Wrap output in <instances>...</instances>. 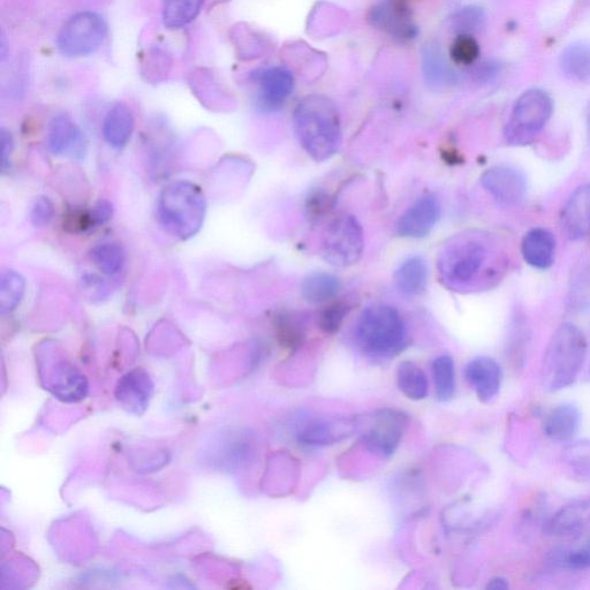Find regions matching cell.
Masks as SVG:
<instances>
[{
	"instance_id": "cell-1",
	"label": "cell",
	"mask_w": 590,
	"mask_h": 590,
	"mask_svg": "<svg viewBox=\"0 0 590 590\" xmlns=\"http://www.w3.org/2000/svg\"><path fill=\"white\" fill-rule=\"evenodd\" d=\"M508 266L506 254L489 234L468 231L452 237L438 254L437 269L442 283L456 292L490 289Z\"/></svg>"
},
{
	"instance_id": "cell-2",
	"label": "cell",
	"mask_w": 590,
	"mask_h": 590,
	"mask_svg": "<svg viewBox=\"0 0 590 590\" xmlns=\"http://www.w3.org/2000/svg\"><path fill=\"white\" fill-rule=\"evenodd\" d=\"M293 123L300 145L314 161L325 162L337 154L342 145V123L330 98H304L294 110Z\"/></svg>"
},
{
	"instance_id": "cell-3",
	"label": "cell",
	"mask_w": 590,
	"mask_h": 590,
	"mask_svg": "<svg viewBox=\"0 0 590 590\" xmlns=\"http://www.w3.org/2000/svg\"><path fill=\"white\" fill-rule=\"evenodd\" d=\"M206 214V195L191 181L180 180L166 186L158 198V221L166 232L179 240L196 236Z\"/></svg>"
},
{
	"instance_id": "cell-4",
	"label": "cell",
	"mask_w": 590,
	"mask_h": 590,
	"mask_svg": "<svg viewBox=\"0 0 590 590\" xmlns=\"http://www.w3.org/2000/svg\"><path fill=\"white\" fill-rule=\"evenodd\" d=\"M588 344L584 332L565 323L551 337L542 363L543 387L562 391L577 381L587 357Z\"/></svg>"
},
{
	"instance_id": "cell-5",
	"label": "cell",
	"mask_w": 590,
	"mask_h": 590,
	"mask_svg": "<svg viewBox=\"0 0 590 590\" xmlns=\"http://www.w3.org/2000/svg\"><path fill=\"white\" fill-rule=\"evenodd\" d=\"M355 337L361 351L375 360L395 358L407 346L403 317L387 305L367 308L360 316Z\"/></svg>"
},
{
	"instance_id": "cell-6",
	"label": "cell",
	"mask_w": 590,
	"mask_h": 590,
	"mask_svg": "<svg viewBox=\"0 0 590 590\" xmlns=\"http://www.w3.org/2000/svg\"><path fill=\"white\" fill-rule=\"evenodd\" d=\"M554 111L551 97L541 89L527 90L518 98L505 127V140L511 146H526L546 127Z\"/></svg>"
},
{
	"instance_id": "cell-7",
	"label": "cell",
	"mask_w": 590,
	"mask_h": 590,
	"mask_svg": "<svg viewBox=\"0 0 590 590\" xmlns=\"http://www.w3.org/2000/svg\"><path fill=\"white\" fill-rule=\"evenodd\" d=\"M363 249L365 234L358 219L352 215L337 217L323 233L321 252L331 266H354L361 260Z\"/></svg>"
},
{
	"instance_id": "cell-8",
	"label": "cell",
	"mask_w": 590,
	"mask_h": 590,
	"mask_svg": "<svg viewBox=\"0 0 590 590\" xmlns=\"http://www.w3.org/2000/svg\"><path fill=\"white\" fill-rule=\"evenodd\" d=\"M108 28L100 15L93 12L75 14L60 29L57 45L66 57H85L101 48Z\"/></svg>"
},
{
	"instance_id": "cell-9",
	"label": "cell",
	"mask_w": 590,
	"mask_h": 590,
	"mask_svg": "<svg viewBox=\"0 0 590 590\" xmlns=\"http://www.w3.org/2000/svg\"><path fill=\"white\" fill-rule=\"evenodd\" d=\"M408 418L403 412L385 408L370 415L365 431H362V442L367 448L390 457L397 450L407 427Z\"/></svg>"
},
{
	"instance_id": "cell-10",
	"label": "cell",
	"mask_w": 590,
	"mask_h": 590,
	"mask_svg": "<svg viewBox=\"0 0 590 590\" xmlns=\"http://www.w3.org/2000/svg\"><path fill=\"white\" fill-rule=\"evenodd\" d=\"M481 184L502 206H518L527 194V180L511 166H495L483 173Z\"/></svg>"
},
{
	"instance_id": "cell-11",
	"label": "cell",
	"mask_w": 590,
	"mask_h": 590,
	"mask_svg": "<svg viewBox=\"0 0 590 590\" xmlns=\"http://www.w3.org/2000/svg\"><path fill=\"white\" fill-rule=\"evenodd\" d=\"M408 0H383L370 12L369 20L378 29L397 37L400 40H410L416 34Z\"/></svg>"
},
{
	"instance_id": "cell-12",
	"label": "cell",
	"mask_w": 590,
	"mask_h": 590,
	"mask_svg": "<svg viewBox=\"0 0 590 590\" xmlns=\"http://www.w3.org/2000/svg\"><path fill=\"white\" fill-rule=\"evenodd\" d=\"M440 211V203L433 195L416 201L398 221L399 236L414 239L428 236L440 218Z\"/></svg>"
},
{
	"instance_id": "cell-13",
	"label": "cell",
	"mask_w": 590,
	"mask_h": 590,
	"mask_svg": "<svg viewBox=\"0 0 590 590\" xmlns=\"http://www.w3.org/2000/svg\"><path fill=\"white\" fill-rule=\"evenodd\" d=\"M48 146L52 154L80 160L86 154L87 143L80 127L66 116L52 119L48 131Z\"/></svg>"
},
{
	"instance_id": "cell-14",
	"label": "cell",
	"mask_w": 590,
	"mask_h": 590,
	"mask_svg": "<svg viewBox=\"0 0 590 590\" xmlns=\"http://www.w3.org/2000/svg\"><path fill=\"white\" fill-rule=\"evenodd\" d=\"M468 384L482 403H490L501 391L503 372L494 359L480 357L473 359L465 369Z\"/></svg>"
},
{
	"instance_id": "cell-15",
	"label": "cell",
	"mask_w": 590,
	"mask_h": 590,
	"mask_svg": "<svg viewBox=\"0 0 590 590\" xmlns=\"http://www.w3.org/2000/svg\"><path fill=\"white\" fill-rule=\"evenodd\" d=\"M561 225L566 237L571 240L590 236V183L578 187L566 201Z\"/></svg>"
},
{
	"instance_id": "cell-16",
	"label": "cell",
	"mask_w": 590,
	"mask_h": 590,
	"mask_svg": "<svg viewBox=\"0 0 590 590\" xmlns=\"http://www.w3.org/2000/svg\"><path fill=\"white\" fill-rule=\"evenodd\" d=\"M260 86V102L264 108L275 110L281 108L292 94L294 78L283 67H271L257 75Z\"/></svg>"
},
{
	"instance_id": "cell-17",
	"label": "cell",
	"mask_w": 590,
	"mask_h": 590,
	"mask_svg": "<svg viewBox=\"0 0 590 590\" xmlns=\"http://www.w3.org/2000/svg\"><path fill=\"white\" fill-rule=\"evenodd\" d=\"M590 524V499H577L554 514L547 532L559 537L578 535Z\"/></svg>"
},
{
	"instance_id": "cell-18",
	"label": "cell",
	"mask_w": 590,
	"mask_h": 590,
	"mask_svg": "<svg viewBox=\"0 0 590 590\" xmlns=\"http://www.w3.org/2000/svg\"><path fill=\"white\" fill-rule=\"evenodd\" d=\"M521 254L529 266L547 270L555 262L556 239L546 229L528 231L521 242Z\"/></svg>"
},
{
	"instance_id": "cell-19",
	"label": "cell",
	"mask_w": 590,
	"mask_h": 590,
	"mask_svg": "<svg viewBox=\"0 0 590 590\" xmlns=\"http://www.w3.org/2000/svg\"><path fill=\"white\" fill-rule=\"evenodd\" d=\"M354 427V423L346 420L316 419L299 431L298 442L308 448L335 444L343 440Z\"/></svg>"
},
{
	"instance_id": "cell-20",
	"label": "cell",
	"mask_w": 590,
	"mask_h": 590,
	"mask_svg": "<svg viewBox=\"0 0 590 590\" xmlns=\"http://www.w3.org/2000/svg\"><path fill=\"white\" fill-rule=\"evenodd\" d=\"M581 414L572 404L559 405L552 410L543 423L544 433L555 442L573 441L580 429Z\"/></svg>"
},
{
	"instance_id": "cell-21",
	"label": "cell",
	"mask_w": 590,
	"mask_h": 590,
	"mask_svg": "<svg viewBox=\"0 0 590 590\" xmlns=\"http://www.w3.org/2000/svg\"><path fill=\"white\" fill-rule=\"evenodd\" d=\"M134 131V115L125 104H116L108 112L103 123V136L108 145L123 149L130 142Z\"/></svg>"
},
{
	"instance_id": "cell-22",
	"label": "cell",
	"mask_w": 590,
	"mask_h": 590,
	"mask_svg": "<svg viewBox=\"0 0 590 590\" xmlns=\"http://www.w3.org/2000/svg\"><path fill=\"white\" fill-rule=\"evenodd\" d=\"M342 283L339 278L327 272H315L304 279L301 285L302 297L310 305H323L334 300Z\"/></svg>"
},
{
	"instance_id": "cell-23",
	"label": "cell",
	"mask_w": 590,
	"mask_h": 590,
	"mask_svg": "<svg viewBox=\"0 0 590 590\" xmlns=\"http://www.w3.org/2000/svg\"><path fill=\"white\" fill-rule=\"evenodd\" d=\"M398 290L408 297H414L426 290L428 282V267L420 256L406 260L396 272Z\"/></svg>"
},
{
	"instance_id": "cell-24",
	"label": "cell",
	"mask_w": 590,
	"mask_h": 590,
	"mask_svg": "<svg viewBox=\"0 0 590 590\" xmlns=\"http://www.w3.org/2000/svg\"><path fill=\"white\" fill-rule=\"evenodd\" d=\"M562 71L577 82H590V45L576 43L567 47L561 57Z\"/></svg>"
},
{
	"instance_id": "cell-25",
	"label": "cell",
	"mask_w": 590,
	"mask_h": 590,
	"mask_svg": "<svg viewBox=\"0 0 590 590\" xmlns=\"http://www.w3.org/2000/svg\"><path fill=\"white\" fill-rule=\"evenodd\" d=\"M397 383L399 390L412 400H422L428 395L427 375L415 362L404 361L400 363L397 372Z\"/></svg>"
},
{
	"instance_id": "cell-26",
	"label": "cell",
	"mask_w": 590,
	"mask_h": 590,
	"mask_svg": "<svg viewBox=\"0 0 590 590\" xmlns=\"http://www.w3.org/2000/svg\"><path fill=\"white\" fill-rule=\"evenodd\" d=\"M90 259L103 274L116 276L124 270L126 253L117 242H103L90 251Z\"/></svg>"
},
{
	"instance_id": "cell-27",
	"label": "cell",
	"mask_w": 590,
	"mask_h": 590,
	"mask_svg": "<svg viewBox=\"0 0 590 590\" xmlns=\"http://www.w3.org/2000/svg\"><path fill=\"white\" fill-rule=\"evenodd\" d=\"M203 0H165L163 7L164 25L179 29L191 24L200 13Z\"/></svg>"
},
{
	"instance_id": "cell-28",
	"label": "cell",
	"mask_w": 590,
	"mask_h": 590,
	"mask_svg": "<svg viewBox=\"0 0 590 590\" xmlns=\"http://www.w3.org/2000/svg\"><path fill=\"white\" fill-rule=\"evenodd\" d=\"M562 461L579 480H590V441H571L562 451Z\"/></svg>"
},
{
	"instance_id": "cell-29",
	"label": "cell",
	"mask_w": 590,
	"mask_h": 590,
	"mask_svg": "<svg viewBox=\"0 0 590 590\" xmlns=\"http://www.w3.org/2000/svg\"><path fill=\"white\" fill-rule=\"evenodd\" d=\"M26 291V281L19 272L5 270L0 277V309L2 313H11L20 305Z\"/></svg>"
},
{
	"instance_id": "cell-30",
	"label": "cell",
	"mask_w": 590,
	"mask_h": 590,
	"mask_svg": "<svg viewBox=\"0 0 590 590\" xmlns=\"http://www.w3.org/2000/svg\"><path fill=\"white\" fill-rule=\"evenodd\" d=\"M433 375L437 398L448 402L456 392L455 362L450 355H441L433 362Z\"/></svg>"
},
{
	"instance_id": "cell-31",
	"label": "cell",
	"mask_w": 590,
	"mask_h": 590,
	"mask_svg": "<svg viewBox=\"0 0 590 590\" xmlns=\"http://www.w3.org/2000/svg\"><path fill=\"white\" fill-rule=\"evenodd\" d=\"M550 563L564 570H586L590 567V540L579 549L552 551Z\"/></svg>"
},
{
	"instance_id": "cell-32",
	"label": "cell",
	"mask_w": 590,
	"mask_h": 590,
	"mask_svg": "<svg viewBox=\"0 0 590 590\" xmlns=\"http://www.w3.org/2000/svg\"><path fill=\"white\" fill-rule=\"evenodd\" d=\"M450 55L453 63L470 66L478 60L480 47L473 35L460 34L452 44Z\"/></svg>"
},
{
	"instance_id": "cell-33",
	"label": "cell",
	"mask_w": 590,
	"mask_h": 590,
	"mask_svg": "<svg viewBox=\"0 0 590 590\" xmlns=\"http://www.w3.org/2000/svg\"><path fill=\"white\" fill-rule=\"evenodd\" d=\"M350 312L351 306L344 301L334 302L325 307L319 317L321 330L328 335L336 334Z\"/></svg>"
},
{
	"instance_id": "cell-34",
	"label": "cell",
	"mask_w": 590,
	"mask_h": 590,
	"mask_svg": "<svg viewBox=\"0 0 590 590\" xmlns=\"http://www.w3.org/2000/svg\"><path fill=\"white\" fill-rule=\"evenodd\" d=\"M277 337L279 343L287 350H295L304 340V331L290 315L282 314L276 322Z\"/></svg>"
},
{
	"instance_id": "cell-35",
	"label": "cell",
	"mask_w": 590,
	"mask_h": 590,
	"mask_svg": "<svg viewBox=\"0 0 590 590\" xmlns=\"http://www.w3.org/2000/svg\"><path fill=\"white\" fill-rule=\"evenodd\" d=\"M484 13L475 7H468L457 15L455 27L460 34L472 35L478 33L484 26Z\"/></svg>"
},
{
	"instance_id": "cell-36",
	"label": "cell",
	"mask_w": 590,
	"mask_h": 590,
	"mask_svg": "<svg viewBox=\"0 0 590 590\" xmlns=\"http://www.w3.org/2000/svg\"><path fill=\"white\" fill-rule=\"evenodd\" d=\"M55 206L47 196H40L39 199L33 204L32 210H30V222L35 228H44L54 218Z\"/></svg>"
},
{
	"instance_id": "cell-37",
	"label": "cell",
	"mask_w": 590,
	"mask_h": 590,
	"mask_svg": "<svg viewBox=\"0 0 590 590\" xmlns=\"http://www.w3.org/2000/svg\"><path fill=\"white\" fill-rule=\"evenodd\" d=\"M94 225H103L108 223L113 215L112 204L109 201H100L94 209L90 211Z\"/></svg>"
},
{
	"instance_id": "cell-38",
	"label": "cell",
	"mask_w": 590,
	"mask_h": 590,
	"mask_svg": "<svg viewBox=\"0 0 590 590\" xmlns=\"http://www.w3.org/2000/svg\"><path fill=\"white\" fill-rule=\"evenodd\" d=\"M13 139L10 132L6 130L2 131V165L3 170L7 168L11 161L12 151H13Z\"/></svg>"
},
{
	"instance_id": "cell-39",
	"label": "cell",
	"mask_w": 590,
	"mask_h": 590,
	"mask_svg": "<svg viewBox=\"0 0 590 590\" xmlns=\"http://www.w3.org/2000/svg\"><path fill=\"white\" fill-rule=\"evenodd\" d=\"M327 196H324L322 193H315L312 198H310L308 209L310 214L314 216H320L325 208H327Z\"/></svg>"
},
{
	"instance_id": "cell-40",
	"label": "cell",
	"mask_w": 590,
	"mask_h": 590,
	"mask_svg": "<svg viewBox=\"0 0 590 590\" xmlns=\"http://www.w3.org/2000/svg\"><path fill=\"white\" fill-rule=\"evenodd\" d=\"M510 585L508 580L502 578V577H496L494 579H491L489 581V584L487 585V589H493V590H505V589H509Z\"/></svg>"
},
{
	"instance_id": "cell-41",
	"label": "cell",
	"mask_w": 590,
	"mask_h": 590,
	"mask_svg": "<svg viewBox=\"0 0 590 590\" xmlns=\"http://www.w3.org/2000/svg\"><path fill=\"white\" fill-rule=\"evenodd\" d=\"M587 127H588V135H589V139H590V105H589L588 117H587Z\"/></svg>"
},
{
	"instance_id": "cell-42",
	"label": "cell",
	"mask_w": 590,
	"mask_h": 590,
	"mask_svg": "<svg viewBox=\"0 0 590 590\" xmlns=\"http://www.w3.org/2000/svg\"><path fill=\"white\" fill-rule=\"evenodd\" d=\"M588 378H589V380H590V368H589V374H588Z\"/></svg>"
}]
</instances>
